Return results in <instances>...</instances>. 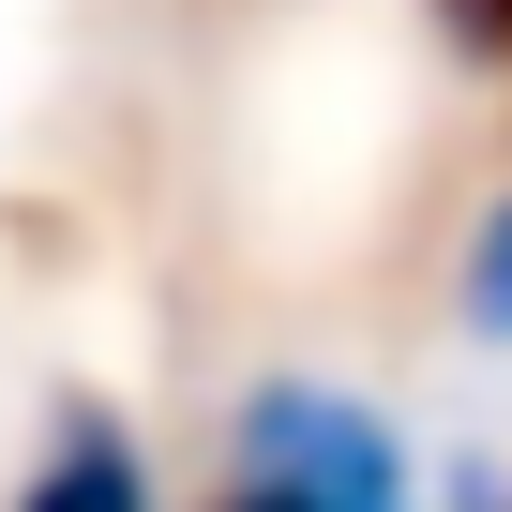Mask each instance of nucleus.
<instances>
[{
	"mask_svg": "<svg viewBox=\"0 0 512 512\" xmlns=\"http://www.w3.org/2000/svg\"><path fill=\"white\" fill-rule=\"evenodd\" d=\"M211 512H422V467H407L392 407H362L317 362H272V377H241V407H226Z\"/></svg>",
	"mask_w": 512,
	"mask_h": 512,
	"instance_id": "obj_1",
	"label": "nucleus"
},
{
	"mask_svg": "<svg viewBox=\"0 0 512 512\" xmlns=\"http://www.w3.org/2000/svg\"><path fill=\"white\" fill-rule=\"evenodd\" d=\"M0 512H166V497H151V452H136V422H121L106 392H61Z\"/></svg>",
	"mask_w": 512,
	"mask_h": 512,
	"instance_id": "obj_2",
	"label": "nucleus"
},
{
	"mask_svg": "<svg viewBox=\"0 0 512 512\" xmlns=\"http://www.w3.org/2000/svg\"><path fill=\"white\" fill-rule=\"evenodd\" d=\"M437 31H452L467 61H512V0H437Z\"/></svg>",
	"mask_w": 512,
	"mask_h": 512,
	"instance_id": "obj_4",
	"label": "nucleus"
},
{
	"mask_svg": "<svg viewBox=\"0 0 512 512\" xmlns=\"http://www.w3.org/2000/svg\"><path fill=\"white\" fill-rule=\"evenodd\" d=\"M437 512H512V467H482V452H467V467L437 482Z\"/></svg>",
	"mask_w": 512,
	"mask_h": 512,
	"instance_id": "obj_5",
	"label": "nucleus"
},
{
	"mask_svg": "<svg viewBox=\"0 0 512 512\" xmlns=\"http://www.w3.org/2000/svg\"><path fill=\"white\" fill-rule=\"evenodd\" d=\"M452 317H467L482 347H512V196H482V226H467V256H452Z\"/></svg>",
	"mask_w": 512,
	"mask_h": 512,
	"instance_id": "obj_3",
	"label": "nucleus"
}]
</instances>
